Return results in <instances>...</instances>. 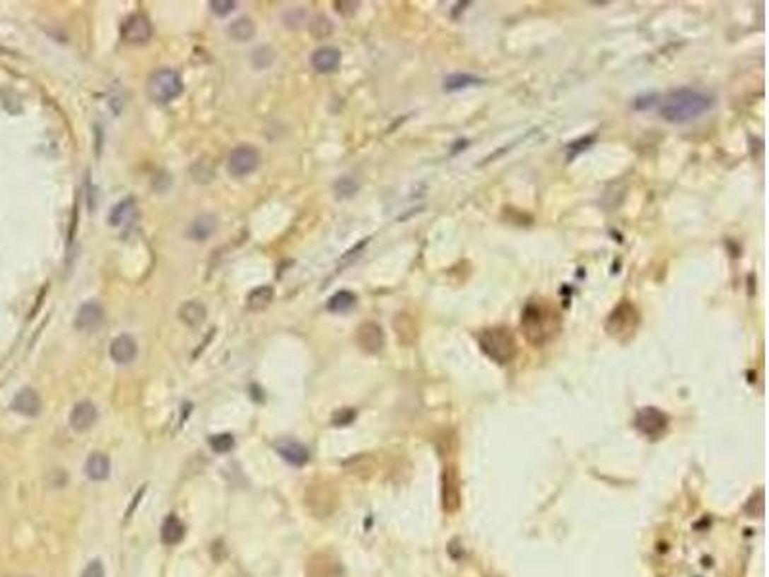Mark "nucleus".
Wrapping results in <instances>:
<instances>
[{"mask_svg":"<svg viewBox=\"0 0 769 577\" xmlns=\"http://www.w3.org/2000/svg\"><path fill=\"white\" fill-rule=\"evenodd\" d=\"M235 8H237V2H235V0H212V2H210V10H212L216 16L231 14Z\"/></svg>","mask_w":769,"mask_h":577,"instance_id":"obj_30","label":"nucleus"},{"mask_svg":"<svg viewBox=\"0 0 769 577\" xmlns=\"http://www.w3.org/2000/svg\"><path fill=\"white\" fill-rule=\"evenodd\" d=\"M481 351L485 352L496 364H510L517 354V344L514 335L506 327H488L479 333Z\"/></svg>","mask_w":769,"mask_h":577,"instance_id":"obj_3","label":"nucleus"},{"mask_svg":"<svg viewBox=\"0 0 769 577\" xmlns=\"http://www.w3.org/2000/svg\"><path fill=\"white\" fill-rule=\"evenodd\" d=\"M667 424H669L667 414L662 412L656 406L640 408L637 416H635V427L648 439H658L659 435L667 429Z\"/></svg>","mask_w":769,"mask_h":577,"instance_id":"obj_8","label":"nucleus"},{"mask_svg":"<svg viewBox=\"0 0 769 577\" xmlns=\"http://www.w3.org/2000/svg\"><path fill=\"white\" fill-rule=\"evenodd\" d=\"M341 564L329 552H317L308 560L306 577H339Z\"/></svg>","mask_w":769,"mask_h":577,"instance_id":"obj_11","label":"nucleus"},{"mask_svg":"<svg viewBox=\"0 0 769 577\" xmlns=\"http://www.w3.org/2000/svg\"><path fill=\"white\" fill-rule=\"evenodd\" d=\"M275 60L274 50L269 47H260L258 50H254V56H252V64H254L258 69H266L268 66H271Z\"/></svg>","mask_w":769,"mask_h":577,"instance_id":"obj_28","label":"nucleus"},{"mask_svg":"<svg viewBox=\"0 0 769 577\" xmlns=\"http://www.w3.org/2000/svg\"><path fill=\"white\" fill-rule=\"evenodd\" d=\"M12 408L16 412L23 414V416H37L39 410H41V399L33 389H23L21 392H18V397L12 402Z\"/></svg>","mask_w":769,"mask_h":577,"instance_id":"obj_20","label":"nucleus"},{"mask_svg":"<svg viewBox=\"0 0 769 577\" xmlns=\"http://www.w3.org/2000/svg\"><path fill=\"white\" fill-rule=\"evenodd\" d=\"M274 296H275L274 288L269 287V285H262V287L254 288L247 298L248 310H252V312H262V310H266L269 304H271V301H274Z\"/></svg>","mask_w":769,"mask_h":577,"instance_id":"obj_23","label":"nucleus"},{"mask_svg":"<svg viewBox=\"0 0 769 577\" xmlns=\"http://www.w3.org/2000/svg\"><path fill=\"white\" fill-rule=\"evenodd\" d=\"M356 341L360 344V349L370 354H377L381 349L384 346V335L381 325L375 322H365L358 327Z\"/></svg>","mask_w":769,"mask_h":577,"instance_id":"obj_10","label":"nucleus"},{"mask_svg":"<svg viewBox=\"0 0 769 577\" xmlns=\"http://www.w3.org/2000/svg\"><path fill=\"white\" fill-rule=\"evenodd\" d=\"M85 472L93 481H102L110 474V460L102 453H93L85 464Z\"/></svg>","mask_w":769,"mask_h":577,"instance_id":"obj_21","label":"nucleus"},{"mask_svg":"<svg viewBox=\"0 0 769 577\" xmlns=\"http://www.w3.org/2000/svg\"><path fill=\"white\" fill-rule=\"evenodd\" d=\"M102 322H104L102 304L96 303V301H89V303L81 304V308L77 310L74 325H76L77 331H95Z\"/></svg>","mask_w":769,"mask_h":577,"instance_id":"obj_12","label":"nucleus"},{"mask_svg":"<svg viewBox=\"0 0 769 577\" xmlns=\"http://www.w3.org/2000/svg\"><path fill=\"white\" fill-rule=\"evenodd\" d=\"M275 450L281 454V458L293 464V466H304L308 462V450L293 439H281L274 445Z\"/></svg>","mask_w":769,"mask_h":577,"instance_id":"obj_16","label":"nucleus"},{"mask_svg":"<svg viewBox=\"0 0 769 577\" xmlns=\"http://www.w3.org/2000/svg\"><path fill=\"white\" fill-rule=\"evenodd\" d=\"M122 39L131 45H144L152 39V23L144 14H133L122 23Z\"/></svg>","mask_w":769,"mask_h":577,"instance_id":"obj_9","label":"nucleus"},{"mask_svg":"<svg viewBox=\"0 0 769 577\" xmlns=\"http://www.w3.org/2000/svg\"><path fill=\"white\" fill-rule=\"evenodd\" d=\"M335 6L343 16H351L356 12V8L360 6V2H344V0H339V2H335Z\"/></svg>","mask_w":769,"mask_h":577,"instance_id":"obj_34","label":"nucleus"},{"mask_svg":"<svg viewBox=\"0 0 769 577\" xmlns=\"http://www.w3.org/2000/svg\"><path fill=\"white\" fill-rule=\"evenodd\" d=\"M654 98H656V96H654V95L639 96V98H637V100H635V108H637V110H648V108H652V104L656 103V100H654Z\"/></svg>","mask_w":769,"mask_h":577,"instance_id":"obj_35","label":"nucleus"},{"mask_svg":"<svg viewBox=\"0 0 769 577\" xmlns=\"http://www.w3.org/2000/svg\"><path fill=\"white\" fill-rule=\"evenodd\" d=\"M98 412L96 406L90 400H81L74 406V410L69 414V424L76 431H87L96 424Z\"/></svg>","mask_w":769,"mask_h":577,"instance_id":"obj_14","label":"nucleus"},{"mask_svg":"<svg viewBox=\"0 0 769 577\" xmlns=\"http://www.w3.org/2000/svg\"><path fill=\"white\" fill-rule=\"evenodd\" d=\"M354 418H356V412H352V410H348V408H344V410H341V412H336L335 416H333V424H335V426H346V424H351Z\"/></svg>","mask_w":769,"mask_h":577,"instance_id":"obj_32","label":"nucleus"},{"mask_svg":"<svg viewBox=\"0 0 769 577\" xmlns=\"http://www.w3.org/2000/svg\"><path fill=\"white\" fill-rule=\"evenodd\" d=\"M481 79L475 76H469V74H452L445 79V91L448 93H454V91L467 89V87H474V85H479Z\"/></svg>","mask_w":769,"mask_h":577,"instance_id":"obj_26","label":"nucleus"},{"mask_svg":"<svg viewBox=\"0 0 769 577\" xmlns=\"http://www.w3.org/2000/svg\"><path fill=\"white\" fill-rule=\"evenodd\" d=\"M137 200L135 199H124L119 204H116V206L112 208V212H110V218H108V221H110V226L112 227H125V226H131L133 221L137 220Z\"/></svg>","mask_w":769,"mask_h":577,"instance_id":"obj_17","label":"nucleus"},{"mask_svg":"<svg viewBox=\"0 0 769 577\" xmlns=\"http://www.w3.org/2000/svg\"><path fill=\"white\" fill-rule=\"evenodd\" d=\"M354 304H356V295L354 293H351V291H339V293H335L329 298L327 310L333 312V314H344V312L354 308Z\"/></svg>","mask_w":769,"mask_h":577,"instance_id":"obj_24","label":"nucleus"},{"mask_svg":"<svg viewBox=\"0 0 769 577\" xmlns=\"http://www.w3.org/2000/svg\"><path fill=\"white\" fill-rule=\"evenodd\" d=\"M233 435H229V433H218V435H213V437H210V447L216 450V453H227V450H231L233 448Z\"/></svg>","mask_w":769,"mask_h":577,"instance_id":"obj_27","label":"nucleus"},{"mask_svg":"<svg viewBox=\"0 0 769 577\" xmlns=\"http://www.w3.org/2000/svg\"><path fill=\"white\" fill-rule=\"evenodd\" d=\"M216 227H218L216 218L210 216V214H202V216H199V218H194V220L191 221V226H189V229H187V235H189L192 240H200V243H202V240L210 239V237L216 233Z\"/></svg>","mask_w":769,"mask_h":577,"instance_id":"obj_19","label":"nucleus"},{"mask_svg":"<svg viewBox=\"0 0 769 577\" xmlns=\"http://www.w3.org/2000/svg\"><path fill=\"white\" fill-rule=\"evenodd\" d=\"M556 316V312H552L544 304L529 303L527 308L523 310L522 317V327L529 341L536 344V346H541V344H544L556 335L558 325H554Z\"/></svg>","mask_w":769,"mask_h":577,"instance_id":"obj_2","label":"nucleus"},{"mask_svg":"<svg viewBox=\"0 0 769 577\" xmlns=\"http://www.w3.org/2000/svg\"><path fill=\"white\" fill-rule=\"evenodd\" d=\"M358 181H354L352 177H341L335 183V191L341 199H346V197H352L354 192L358 191Z\"/></svg>","mask_w":769,"mask_h":577,"instance_id":"obj_29","label":"nucleus"},{"mask_svg":"<svg viewBox=\"0 0 769 577\" xmlns=\"http://www.w3.org/2000/svg\"><path fill=\"white\" fill-rule=\"evenodd\" d=\"M306 506L316 518L329 515L336 506L335 489L329 487L327 483H314L306 491Z\"/></svg>","mask_w":769,"mask_h":577,"instance_id":"obj_6","label":"nucleus"},{"mask_svg":"<svg viewBox=\"0 0 769 577\" xmlns=\"http://www.w3.org/2000/svg\"><path fill=\"white\" fill-rule=\"evenodd\" d=\"M177 316L181 322L185 323L187 327L196 330V327H200L202 323L206 322L208 310L204 304L200 303V301H187L185 304H181Z\"/></svg>","mask_w":769,"mask_h":577,"instance_id":"obj_15","label":"nucleus"},{"mask_svg":"<svg viewBox=\"0 0 769 577\" xmlns=\"http://www.w3.org/2000/svg\"><path fill=\"white\" fill-rule=\"evenodd\" d=\"M183 535H185V528H183L181 520H179L177 515H168V520L162 525V533H160L162 543L168 544V547H173V544H177L183 539Z\"/></svg>","mask_w":769,"mask_h":577,"instance_id":"obj_22","label":"nucleus"},{"mask_svg":"<svg viewBox=\"0 0 769 577\" xmlns=\"http://www.w3.org/2000/svg\"><path fill=\"white\" fill-rule=\"evenodd\" d=\"M83 577H104V566L100 560H93V562L85 568L83 571Z\"/></svg>","mask_w":769,"mask_h":577,"instance_id":"obj_33","label":"nucleus"},{"mask_svg":"<svg viewBox=\"0 0 769 577\" xmlns=\"http://www.w3.org/2000/svg\"><path fill=\"white\" fill-rule=\"evenodd\" d=\"M310 64L319 74H333L341 66V50L335 47L317 48L310 58Z\"/></svg>","mask_w":769,"mask_h":577,"instance_id":"obj_13","label":"nucleus"},{"mask_svg":"<svg viewBox=\"0 0 769 577\" xmlns=\"http://www.w3.org/2000/svg\"><path fill=\"white\" fill-rule=\"evenodd\" d=\"M254 33L256 28L250 18H239L229 25V35L233 37L235 41H250L254 37Z\"/></svg>","mask_w":769,"mask_h":577,"instance_id":"obj_25","label":"nucleus"},{"mask_svg":"<svg viewBox=\"0 0 769 577\" xmlns=\"http://www.w3.org/2000/svg\"><path fill=\"white\" fill-rule=\"evenodd\" d=\"M592 143H594V137L591 135V137L579 139V141H575V143L568 144V146H570V148H568V160L575 158L579 152H583L585 148H589V144H592Z\"/></svg>","mask_w":769,"mask_h":577,"instance_id":"obj_31","label":"nucleus"},{"mask_svg":"<svg viewBox=\"0 0 769 577\" xmlns=\"http://www.w3.org/2000/svg\"><path fill=\"white\" fill-rule=\"evenodd\" d=\"M110 356L117 364H129L137 356V343L129 335H119L112 341Z\"/></svg>","mask_w":769,"mask_h":577,"instance_id":"obj_18","label":"nucleus"},{"mask_svg":"<svg viewBox=\"0 0 769 577\" xmlns=\"http://www.w3.org/2000/svg\"><path fill=\"white\" fill-rule=\"evenodd\" d=\"M260 165V152L250 144H240L231 151L227 160V170L233 177H245Z\"/></svg>","mask_w":769,"mask_h":577,"instance_id":"obj_7","label":"nucleus"},{"mask_svg":"<svg viewBox=\"0 0 769 577\" xmlns=\"http://www.w3.org/2000/svg\"><path fill=\"white\" fill-rule=\"evenodd\" d=\"M637 327H639V312L629 301L619 303L606 322V331L619 341L635 335Z\"/></svg>","mask_w":769,"mask_h":577,"instance_id":"obj_5","label":"nucleus"},{"mask_svg":"<svg viewBox=\"0 0 769 577\" xmlns=\"http://www.w3.org/2000/svg\"><path fill=\"white\" fill-rule=\"evenodd\" d=\"M714 108V96L696 89H677L659 100V116L675 125L694 122Z\"/></svg>","mask_w":769,"mask_h":577,"instance_id":"obj_1","label":"nucleus"},{"mask_svg":"<svg viewBox=\"0 0 769 577\" xmlns=\"http://www.w3.org/2000/svg\"><path fill=\"white\" fill-rule=\"evenodd\" d=\"M183 91V81L175 69L162 68L156 69L148 79V95L154 103L165 104L177 98Z\"/></svg>","mask_w":769,"mask_h":577,"instance_id":"obj_4","label":"nucleus"}]
</instances>
